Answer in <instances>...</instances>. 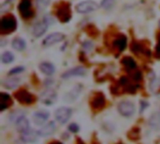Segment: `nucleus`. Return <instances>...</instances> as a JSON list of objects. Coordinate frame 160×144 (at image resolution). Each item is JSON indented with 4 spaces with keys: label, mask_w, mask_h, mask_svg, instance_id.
Segmentation results:
<instances>
[{
    "label": "nucleus",
    "mask_w": 160,
    "mask_h": 144,
    "mask_svg": "<svg viewBox=\"0 0 160 144\" xmlns=\"http://www.w3.org/2000/svg\"><path fill=\"white\" fill-rule=\"evenodd\" d=\"M17 22L14 16L7 15L4 16L0 22V29L2 33H10L16 29Z\"/></svg>",
    "instance_id": "1"
},
{
    "label": "nucleus",
    "mask_w": 160,
    "mask_h": 144,
    "mask_svg": "<svg viewBox=\"0 0 160 144\" xmlns=\"http://www.w3.org/2000/svg\"><path fill=\"white\" fill-rule=\"evenodd\" d=\"M98 5L96 1L94 0H84L82 2H80L77 6H76V10L78 13L81 14H85V13H89L92 11H95L96 9H98Z\"/></svg>",
    "instance_id": "2"
},
{
    "label": "nucleus",
    "mask_w": 160,
    "mask_h": 144,
    "mask_svg": "<svg viewBox=\"0 0 160 144\" xmlns=\"http://www.w3.org/2000/svg\"><path fill=\"white\" fill-rule=\"evenodd\" d=\"M14 97L22 104L30 105L35 102V97L24 89H21L14 94Z\"/></svg>",
    "instance_id": "3"
},
{
    "label": "nucleus",
    "mask_w": 160,
    "mask_h": 144,
    "mask_svg": "<svg viewBox=\"0 0 160 144\" xmlns=\"http://www.w3.org/2000/svg\"><path fill=\"white\" fill-rule=\"evenodd\" d=\"M118 112L124 117H130L135 113V106L131 101H122L118 104Z\"/></svg>",
    "instance_id": "4"
},
{
    "label": "nucleus",
    "mask_w": 160,
    "mask_h": 144,
    "mask_svg": "<svg viewBox=\"0 0 160 144\" xmlns=\"http://www.w3.org/2000/svg\"><path fill=\"white\" fill-rule=\"evenodd\" d=\"M71 115H72L71 109L67 108V107H62V108L57 109L56 112H55V113H54V116H55L56 121L58 123H60L61 125L66 124L70 119Z\"/></svg>",
    "instance_id": "5"
},
{
    "label": "nucleus",
    "mask_w": 160,
    "mask_h": 144,
    "mask_svg": "<svg viewBox=\"0 0 160 144\" xmlns=\"http://www.w3.org/2000/svg\"><path fill=\"white\" fill-rule=\"evenodd\" d=\"M57 99V95L56 92L52 89H47L44 92L41 93L40 97H39V100L41 101V103L45 104V105H52L56 102Z\"/></svg>",
    "instance_id": "6"
},
{
    "label": "nucleus",
    "mask_w": 160,
    "mask_h": 144,
    "mask_svg": "<svg viewBox=\"0 0 160 144\" xmlns=\"http://www.w3.org/2000/svg\"><path fill=\"white\" fill-rule=\"evenodd\" d=\"M19 11L22 18L28 19L34 15L33 10L31 9V1L30 0H21L19 4Z\"/></svg>",
    "instance_id": "7"
},
{
    "label": "nucleus",
    "mask_w": 160,
    "mask_h": 144,
    "mask_svg": "<svg viewBox=\"0 0 160 144\" xmlns=\"http://www.w3.org/2000/svg\"><path fill=\"white\" fill-rule=\"evenodd\" d=\"M56 15L63 22H68L71 18V10L68 4L60 6L56 10Z\"/></svg>",
    "instance_id": "8"
},
{
    "label": "nucleus",
    "mask_w": 160,
    "mask_h": 144,
    "mask_svg": "<svg viewBox=\"0 0 160 144\" xmlns=\"http://www.w3.org/2000/svg\"><path fill=\"white\" fill-rule=\"evenodd\" d=\"M65 39V35L62 33H52L46 37L43 40V45L44 46H52L54 45L58 42H61Z\"/></svg>",
    "instance_id": "9"
},
{
    "label": "nucleus",
    "mask_w": 160,
    "mask_h": 144,
    "mask_svg": "<svg viewBox=\"0 0 160 144\" xmlns=\"http://www.w3.org/2000/svg\"><path fill=\"white\" fill-rule=\"evenodd\" d=\"M106 105V98L102 94H97L91 100V107L93 110H102Z\"/></svg>",
    "instance_id": "10"
},
{
    "label": "nucleus",
    "mask_w": 160,
    "mask_h": 144,
    "mask_svg": "<svg viewBox=\"0 0 160 144\" xmlns=\"http://www.w3.org/2000/svg\"><path fill=\"white\" fill-rule=\"evenodd\" d=\"M50 113L47 111H38L36 112L33 115V121L37 126H43L48 121Z\"/></svg>",
    "instance_id": "11"
},
{
    "label": "nucleus",
    "mask_w": 160,
    "mask_h": 144,
    "mask_svg": "<svg viewBox=\"0 0 160 144\" xmlns=\"http://www.w3.org/2000/svg\"><path fill=\"white\" fill-rule=\"evenodd\" d=\"M39 136L38 131H36L34 129H28L27 131L22 133L21 135V139L22 141H23L24 142H28V143H33L35 142H37L38 137Z\"/></svg>",
    "instance_id": "12"
},
{
    "label": "nucleus",
    "mask_w": 160,
    "mask_h": 144,
    "mask_svg": "<svg viewBox=\"0 0 160 144\" xmlns=\"http://www.w3.org/2000/svg\"><path fill=\"white\" fill-rule=\"evenodd\" d=\"M85 73H86V70H85L84 67H73V68L66 71L62 75V78L63 79H68V78H71V77L84 76Z\"/></svg>",
    "instance_id": "13"
},
{
    "label": "nucleus",
    "mask_w": 160,
    "mask_h": 144,
    "mask_svg": "<svg viewBox=\"0 0 160 144\" xmlns=\"http://www.w3.org/2000/svg\"><path fill=\"white\" fill-rule=\"evenodd\" d=\"M82 91V85L78 84L76 86H74L68 93H67L64 97V100L66 102H73L74 100H76L78 98V97L80 96V93Z\"/></svg>",
    "instance_id": "14"
},
{
    "label": "nucleus",
    "mask_w": 160,
    "mask_h": 144,
    "mask_svg": "<svg viewBox=\"0 0 160 144\" xmlns=\"http://www.w3.org/2000/svg\"><path fill=\"white\" fill-rule=\"evenodd\" d=\"M56 129V126L54 124V122H49L46 125H44L39 130H38V134L41 137H46V136H50L52 133H54Z\"/></svg>",
    "instance_id": "15"
},
{
    "label": "nucleus",
    "mask_w": 160,
    "mask_h": 144,
    "mask_svg": "<svg viewBox=\"0 0 160 144\" xmlns=\"http://www.w3.org/2000/svg\"><path fill=\"white\" fill-rule=\"evenodd\" d=\"M48 26H49V24L47 22H45L44 21L36 23L34 25V28H33V34H34V36L37 37H41L48 30Z\"/></svg>",
    "instance_id": "16"
},
{
    "label": "nucleus",
    "mask_w": 160,
    "mask_h": 144,
    "mask_svg": "<svg viewBox=\"0 0 160 144\" xmlns=\"http://www.w3.org/2000/svg\"><path fill=\"white\" fill-rule=\"evenodd\" d=\"M39 69H40V71L43 74L48 75V76L52 75L54 73V71H55L54 66L52 63H50V62H42L39 65Z\"/></svg>",
    "instance_id": "17"
},
{
    "label": "nucleus",
    "mask_w": 160,
    "mask_h": 144,
    "mask_svg": "<svg viewBox=\"0 0 160 144\" xmlns=\"http://www.w3.org/2000/svg\"><path fill=\"white\" fill-rule=\"evenodd\" d=\"M127 44H128V38L121 35L119 36L117 38L114 39L113 41V46L119 51V52H123L126 48H127Z\"/></svg>",
    "instance_id": "18"
},
{
    "label": "nucleus",
    "mask_w": 160,
    "mask_h": 144,
    "mask_svg": "<svg viewBox=\"0 0 160 144\" xmlns=\"http://www.w3.org/2000/svg\"><path fill=\"white\" fill-rule=\"evenodd\" d=\"M16 128H17L18 132H20V133H23V132L27 131L28 129H30V123H29L28 119H26L25 117L21 118L16 123Z\"/></svg>",
    "instance_id": "19"
},
{
    "label": "nucleus",
    "mask_w": 160,
    "mask_h": 144,
    "mask_svg": "<svg viewBox=\"0 0 160 144\" xmlns=\"http://www.w3.org/2000/svg\"><path fill=\"white\" fill-rule=\"evenodd\" d=\"M0 101H1V104H0V111L1 112L5 111L11 104L10 97L8 94H6V93L0 94Z\"/></svg>",
    "instance_id": "20"
},
{
    "label": "nucleus",
    "mask_w": 160,
    "mask_h": 144,
    "mask_svg": "<svg viewBox=\"0 0 160 144\" xmlns=\"http://www.w3.org/2000/svg\"><path fill=\"white\" fill-rule=\"evenodd\" d=\"M149 126L154 129H160V112H155L149 119Z\"/></svg>",
    "instance_id": "21"
},
{
    "label": "nucleus",
    "mask_w": 160,
    "mask_h": 144,
    "mask_svg": "<svg viewBox=\"0 0 160 144\" xmlns=\"http://www.w3.org/2000/svg\"><path fill=\"white\" fill-rule=\"evenodd\" d=\"M11 45H12V48L13 49H15L16 51H19V52L23 51L25 49V47H26L25 41L22 38H21V37H15L12 40Z\"/></svg>",
    "instance_id": "22"
},
{
    "label": "nucleus",
    "mask_w": 160,
    "mask_h": 144,
    "mask_svg": "<svg viewBox=\"0 0 160 144\" xmlns=\"http://www.w3.org/2000/svg\"><path fill=\"white\" fill-rule=\"evenodd\" d=\"M122 64L126 67V68L129 69V70H133L137 67V64L135 62V60L130 57V56H126L122 59Z\"/></svg>",
    "instance_id": "23"
},
{
    "label": "nucleus",
    "mask_w": 160,
    "mask_h": 144,
    "mask_svg": "<svg viewBox=\"0 0 160 144\" xmlns=\"http://www.w3.org/2000/svg\"><path fill=\"white\" fill-rule=\"evenodd\" d=\"M20 83V79L19 78H9V79H7L4 82H3V85L5 88H8V89H14L15 87H17Z\"/></svg>",
    "instance_id": "24"
},
{
    "label": "nucleus",
    "mask_w": 160,
    "mask_h": 144,
    "mask_svg": "<svg viewBox=\"0 0 160 144\" xmlns=\"http://www.w3.org/2000/svg\"><path fill=\"white\" fill-rule=\"evenodd\" d=\"M14 60V55L12 54V52L7 51L4 52L1 55V61L3 64H9Z\"/></svg>",
    "instance_id": "25"
},
{
    "label": "nucleus",
    "mask_w": 160,
    "mask_h": 144,
    "mask_svg": "<svg viewBox=\"0 0 160 144\" xmlns=\"http://www.w3.org/2000/svg\"><path fill=\"white\" fill-rule=\"evenodd\" d=\"M24 117V112H22V111H15L13 112L10 113L9 115V120L12 122V123H17L21 118Z\"/></svg>",
    "instance_id": "26"
},
{
    "label": "nucleus",
    "mask_w": 160,
    "mask_h": 144,
    "mask_svg": "<svg viewBox=\"0 0 160 144\" xmlns=\"http://www.w3.org/2000/svg\"><path fill=\"white\" fill-rule=\"evenodd\" d=\"M115 4V0H102L100 3V7L104 9L112 8Z\"/></svg>",
    "instance_id": "27"
},
{
    "label": "nucleus",
    "mask_w": 160,
    "mask_h": 144,
    "mask_svg": "<svg viewBox=\"0 0 160 144\" xmlns=\"http://www.w3.org/2000/svg\"><path fill=\"white\" fill-rule=\"evenodd\" d=\"M128 136H129V139L132 140V141H136L139 139L140 137V131L138 128H133L129 133H128Z\"/></svg>",
    "instance_id": "28"
},
{
    "label": "nucleus",
    "mask_w": 160,
    "mask_h": 144,
    "mask_svg": "<svg viewBox=\"0 0 160 144\" xmlns=\"http://www.w3.org/2000/svg\"><path fill=\"white\" fill-rule=\"evenodd\" d=\"M131 51L134 53H139L141 52H142V47L141 44H139L138 42H133L131 44Z\"/></svg>",
    "instance_id": "29"
},
{
    "label": "nucleus",
    "mask_w": 160,
    "mask_h": 144,
    "mask_svg": "<svg viewBox=\"0 0 160 144\" xmlns=\"http://www.w3.org/2000/svg\"><path fill=\"white\" fill-rule=\"evenodd\" d=\"M37 1V5L39 8H45L49 6L50 4V0H36Z\"/></svg>",
    "instance_id": "30"
},
{
    "label": "nucleus",
    "mask_w": 160,
    "mask_h": 144,
    "mask_svg": "<svg viewBox=\"0 0 160 144\" xmlns=\"http://www.w3.org/2000/svg\"><path fill=\"white\" fill-rule=\"evenodd\" d=\"M23 70H24V67H16L10 69L9 72H8V74L9 75H15V74H19V73L22 72Z\"/></svg>",
    "instance_id": "31"
},
{
    "label": "nucleus",
    "mask_w": 160,
    "mask_h": 144,
    "mask_svg": "<svg viewBox=\"0 0 160 144\" xmlns=\"http://www.w3.org/2000/svg\"><path fill=\"white\" fill-rule=\"evenodd\" d=\"M131 77H132V80L134 82H140L142 80V75L141 71H135V72L132 73Z\"/></svg>",
    "instance_id": "32"
},
{
    "label": "nucleus",
    "mask_w": 160,
    "mask_h": 144,
    "mask_svg": "<svg viewBox=\"0 0 160 144\" xmlns=\"http://www.w3.org/2000/svg\"><path fill=\"white\" fill-rule=\"evenodd\" d=\"M68 130H69L71 133H77V132H79V130H80V127H79L77 124L73 123V124H70V125L68 126Z\"/></svg>",
    "instance_id": "33"
},
{
    "label": "nucleus",
    "mask_w": 160,
    "mask_h": 144,
    "mask_svg": "<svg viewBox=\"0 0 160 144\" xmlns=\"http://www.w3.org/2000/svg\"><path fill=\"white\" fill-rule=\"evenodd\" d=\"M82 48L85 50V52H90L93 49V44L89 41H84L82 43Z\"/></svg>",
    "instance_id": "34"
},
{
    "label": "nucleus",
    "mask_w": 160,
    "mask_h": 144,
    "mask_svg": "<svg viewBox=\"0 0 160 144\" xmlns=\"http://www.w3.org/2000/svg\"><path fill=\"white\" fill-rule=\"evenodd\" d=\"M156 54H157V57L160 59V34L158 35V44L156 46Z\"/></svg>",
    "instance_id": "35"
},
{
    "label": "nucleus",
    "mask_w": 160,
    "mask_h": 144,
    "mask_svg": "<svg viewBox=\"0 0 160 144\" xmlns=\"http://www.w3.org/2000/svg\"><path fill=\"white\" fill-rule=\"evenodd\" d=\"M43 21H44L45 22H47L49 25H50V24H52V23H54L53 18H52V17H51V16H49V15L45 16V17L43 18Z\"/></svg>",
    "instance_id": "36"
},
{
    "label": "nucleus",
    "mask_w": 160,
    "mask_h": 144,
    "mask_svg": "<svg viewBox=\"0 0 160 144\" xmlns=\"http://www.w3.org/2000/svg\"><path fill=\"white\" fill-rule=\"evenodd\" d=\"M148 106H149V104H148L146 101H142V102H141V113H142Z\"/></svg>",
    "instance_id": "37"
},
{
    "label": "nucleus",
    "mask_w": 160,
    "mask_h": 144,
    "mask_svg": "<svg viewBox=\"0 0 160 144\" xmlns=\"http://www.w3.org/2000/svg\"><path fill=\"white\" fill-rule=\"evenodd\" d=\"M49 144H63L62 142H57V141H55V142H52L51 143Z\"/></svg>",
    "instance_id": "38"
},
{
    "label": "nucleus",
    "mask_w": 160,
    "mask_h": 144,
    "mask_svg": "<svg viewBox=\"0 0 160 144\" xmlns=\"http://www.w3.org/2000/svg\"><path fill=\"white\" fill-rule=\"evenodd\" d=\"M77 144H84V143H83L82 142H81L80 140H79V141H78V143H77Z\"/></svg>",
    "instance_id": "39"
},
{
    "label": "nucleus",
    "mask_w": 160,
    "mask_h": 144,
    "mask_svg": "<svg viewBox=\"0 0 160 144\" xmlns=\"http://www.w3.org/2000/svg\"><path fill=\"white\" fill-rule=\"evenodd\" d=\"M159 26H160V21H159Z\"/></svg>",
    "instance_id": "40"
},
{
    "label": "nucleus",
    "mask_w": 160,
    "mask_h": 144,
    "mask_svg": "<svg viewBox=\"0 0 160 144\" xmlns=\"http://www.w3.org/2000/svg\"><path fill=\"white\" fill-rule=\"evenodd\" d=\"M8 1H11V0H8Z\"/></svg>",
    "instance_id": "41"
},
{
    "label": "nucleus",
    "mask_w": 160,
    "mask_h": 144,
    "mask_svg": "<svg viewBox=\"0 0 160 144\" xmlns=\"http://www.w3.org/2000/svg\"><path fill=\"white\" fill-rule=\"evenodd\" d=\"M119 144H123V143H119Z\"/></svg>",
    "instance_id": "42"
}]
</instances>
